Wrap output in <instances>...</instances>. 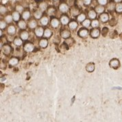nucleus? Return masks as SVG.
Masks as SVG:
<instances>
[{
	"mask_svg": "<svg viewBox=\"0 0 122 122\" xmlns=\"http://www.w3.org/2000/svg\"><path fill=\"white\" fill-rule=\"evenodd\" d=\"M116 10L118 12H122V4H119L116 6Z\"/></svg>",
	"mask_w": 122,
	"mask_h": 122,
	"instance_id": "obj_30",
	"label": "nucleus"
},
{
	"mask_svg": "<svg viewBox=\"0 0 122 122\" xmlns=\"http://www.w3.org/2000/svg\"><path fill=\"white\" fill-rule=\"evenodd\" d=\"M59 9L62 12H66L68 10V9H69V7L65 4H61L60 7H59Z\"/></svg>",
	"mask_w": 122,
	"mask_h": 122,
	"instance_id": "obj_6",
	"label": "nucleus"
},
{
	"mask_svg": "<svg viewBox=\"0 0 122 122\" xmlns=\"http://www.w3.org/2000/svg\"><path fill=\"white\" fill-rule=\"evenodd\" d=\"M6 23L5 21H1L0 22V28H1V30H2V29H4V28H6Z\"/></svg>",
	"mask_w": 122,
	"mask_h": 122,
	"instance_id": "obj_33",
	"label": "nucleus"
},
{
	"mask_svg": "<svg viewBox=\"0 0 122 122\" xmlns=\"http://www.w3.org/2000/svg\"><path fill=\"white\" fill-rule=\"evenodd\" d=\"M69 28H71V30H75L78 27V23L76 21H71V22L69 23Z\"/></svg>",
	"mask_w": 122,
	"mask_h": 122,
	"instance_id": "obj_16",
	"label": "nucleus"
},
{
	"mask_svg": "<svg viewBox=\"0 0 122 122\" xmlns=\"http://www.w3.org/2000/svg\"><path fill=\"white\" fill-rule=\"evenodd\" d=\"M28 25H29V27L30 28H32V29H33V28H35L36 27V25H37V23L36 21H34V20H32L31 21H30L29 23V24H28Z\"/></svg>",
	"mask_w": 122,
	"mask_h": 122,
	"instance_id": "obj_18",
	"label": "nucleus"
},
{
	"mask_svg": "<svg viewBox=\"0 0 122 122\" xmlns=\"http://www.w3.org/2000/svg\"><path fill=\"white\" fill-rule=\"evenodd\" d=\"M114 8H115V4H114V3H111L108 6V10H112L113 9H114Z\"/></svg>",
	"mask_w": 122,
	"mask_h": 122,
	"instance_id": "obj_34",
	"label": "nucleus"
},
{
	"mask_svg": "<svg viewBox=\"0 0 122 122\" xmlns=\"http://www.w3.org/2000/svg\"><path fill=\"white\" fill-rule=\"evenodd\" d=\"M119 65V62L117 61V59H113L110 62V65L111 67H113V68H117Z\"/></svg>",
	"mask_w": 122,
	"mask_h": 122,
	"instance_id": "obj_4",
	"label": "nucleus"
},
{
	"mask_svg": "<svg viewBox=\"0 0 122 122\" xmlns=\"http://www.w3.org/2000/svg\"><path fill=\"white\" fill-rule=\"evenodd\" d=\"M100 35V30L97 28H95L94 30H93L91 31V36L93 38H97Z\"/></svg>",
	"mask_w": 122,
	"mask_h": 122,
	"instance_id": "obj_3",
	"label": "nucleus"
},
{
	"mask_svg": "<svg viewBox=\"0 0 122 122\" xmlns=\"http://www.w3.org/2000/svg\"><path fill=\"white\" fill-rule=\"evenodd\" d=\"M23 19H24L25 20L28 19L30 17V13L29 11H25L23 13Z\"/></svg>",
	"mask_w": 122,
	"mask_h": 122,
	"instance_id": "obj_20",
	"label": "nucleus"
},
{
	"mask_svg": "<svg viewBox=\"0 0 122 122\" xmlns=\"http://www.w3.org/2000/svg\"><path fill=\"white\" fill-rule=\"evenodd\" d=\"M39 45L41 47H46L47 45V41L45 39H42L41 41H40Z\"/></svg>",
	"mask_w": 122,
	"mask_h": 122,
	"instance_id": "obj_17",
	"label": "nucleus"
},
{
	"mask_svg": "<svg viewBox=\"0 0 122 122\" xmlns=\"http://www.w3.org/2000/svg\"><path fill=\"white\" fill-rule=\"evenodd\" d=\"M54 1H56V0H54Z\"/></svg>",
	"mask_w": 122,
	"mask_h": 122,
	"instance_id": "obj_41",
	"label": "nucleus"
},
{
	"mask_svg": "<svg viewBox=\"0 0 122 122\" xmlns=\"http://www.w3.org/2000/svg\"><path fill=\"white\" fill-rule=\"evenodd\" d=\"M28 36H29V35H28V33L26 31L21 32V38L22 40H24V41L27 40L28 39Z\"/></svg>",
	"mask_w": 122,
	"mask_h": 122,
	"instance_id": "obj_12",
	"label": "nucleus"
},
{
	"mask_svg": "<svg viewBox=\"0 0 122 122\" xmlns=\"http://www.w3.org/2000/svg\"><path fill=\"white\" fill-rule=\"evenodd\" d=\"M61 23H62V24H63V25H67V23H69V19H68V17H66V16H62V17H61Z\"/></svg>",
	"mask_w": 122,
	"mask_h": 122,
	"instance_id": "obj_15",
	"label": "nucleus"
},
{
	"mask_svg": "<svg viewBox=\"0 0 122 122\" xmlns=\"http://www.w3.org/2000/svg\"><path fill=\"white\" fill-rule=\"evenodd\" d=\"M85 18H86V16H85L84 15H83V14L80 15L78 17V21H80V22H82V21H84Z\"/></svg>",
	"mask_w": 122,
	"mask_h": 122,
	"instance_id": "obj_28",
	"label": "nucleus"
},
{
	"mask_svg": "<svg viewBox=\"0 0 122 122\" xmlns=\"http://www.w3.org/2000/svg\"><path fill=\"white\" fill-rule=\"evenodd\" d=\"M91 25L93 28H97L99 25V21L97 20H94L91 23Z\"/></svg>",
	"mask_w": 122,
	"mask_h": 122,
	"instance_id": "obj_29",
	"label": "nucleus"
},
{
	"mask_svg": "<svg viewBox=\"0 0 122 122\" xmlns=\"http://www.w3.org/2000/svg\"><path fill=\"white\" fill-rule=\"evenodd\" d=\"M100 19L102 22H106L108 20V15L106 13H104L100 16Z\"/></svg>",
	"mask_w": 122,
	"mask_h": 122,
	"instance_id": "obj_10",
	"label": "nucleus"
},
{
	"mask_svg": "<svg viewBox=\"0 0 122 122\" xmlns=\"http://www.w3.org/2000/svg\"><path fill=\"white\" fill-rule=\"evenodd\" d=\"M17 63H18V59L16 58H11L10 61H9V64L10 65H17Z\"/></svg>",
	"mask_w": 122,
	"mask_h": 122,
	"instance_id": "obj_19",
	"label": "nucleus"
},
{
	"mask_svg": "<svg viewBox=\"0 0 122 122\" xmlns=\"http://www.w3.org/2000/svg\"><path fill=\"white\" fill-rule=\"evenodd\" d=\"M35 34L36 36H42L43 34H44V30H43V28H38L36 29L35 30Z\"/></svg>",
	"mask_w": 122,
	"mask_h": 122,
	"instance_id": "obj_2",
	"label": "nucleus"
},
{
	"mask_svg": "<svg viewBox=\"0 0 122 122\" xmlns=\"http://www.w3.org/2000/svg\"><path fill=\"white\" fill-rule=\"evenodd\" d=\"M12 17H11L10 15H8V16H6V18H5V20H6V21H7L8 23H10L12 21Z\"/></svg>",
	"mask_w": 122,
	"mask_h": 122,
	"instance_id": "obj_32",
	"label": "nucleus"
},
{
	"mask_svg": "<svg viewBox=\"0 0 122 122\" xmlns=\"http://www.w3.org/2000/svg\"><path fill=\"white\" fill-rule=\"evenodd\" d=\"M51 25L54 27V28H57L58 25H59V21L56 19V18H54L51 19Z\"/></svg>",
	"mask_w": 122,
	"mask_h": 122,
	"instance_id": "obj_7",
	"label": "nucleus"
},
{
	"mask_svg": "<svg viewBox=\"0 0 122 122\" xmlns=\"http://www.w3.org/2000/svg\"><path fill=\"white\" fill-rule=\"evenodd\" d=\"M41 23L43 25H46L48 23V19L46 17H43L41 19Z\"/></svg>",
	"mask_w": 122,
	"mask_h": 122,
	"instance_id": "obj_22",
	"label": "nucleus"
},
{
	"mask_svg": "<svg viewBox=\"0 0 122 122\" xmlns=\"http://www.w3.org/2000/svg\"><path fill=\"white\" fill-rule=\"evenodd\" d=\"M86 71H88L89 72H92V71H93L95 69L94 65L92 64V63H90V64H89V65L86 66Z\"/></svg>",
	"mask_w": 122,
	"mask_h": 122,
	"instance_id": "obj_11",
	"label": "nucleus"
},
{
	"mask_svg": "<svg viewBox=\"0 0 122 122\" xmlns=\"http://www.w3.org/2000/svg\"><path fill=\"white\" fill-rule=\"evenodd\" d=\"M98 3L100 5H106L107 4V0H98Z\"/></svg>",
	"mask_w": 122,
	"mask_h": 122,
	"instance_id": "obj_35",
	"label": "nucleus"
},
{
	"mask_svg": "<svg viewBox=\"0 0 122 122\" xmlns=\"http://www.w3.org/2000/svg\"><path fill=\"white\" fill-rule=\"evenodd\" d=\"M34 17L36 19H40L41 17V16H42V12L40 11V10H37V11H36L34 12Z\"/></svg>",
	"mask_w": 122,
	"mask_h": 122,
	"instance_id": "obj_25",
	"label": "nucleus"
},
{
	"mask_svg": "<svg viewBox=\"0 0 122 122\" xmlns=\"http://www.w3.org/2000/svg\"><path fill=\"white\" fill-rule=\"evenodd\" d=\"M23 7L21 6H17V8H16V10H17V11H19V12H22L23 10Z\"/></svg>",
	"mask_w": 122,
	"mask_h": 122,
	"instance_id": "obj_37",
	"label": "nucleus"
},
{
	"mask_svg": "<svg viewBox=\"0 0 122 122\" xmlns=\"http://www.w3.org/2000/svg\"><path fill=\"white\" fill-rule=\"evenodd\" d=\"M83 2L85 5H89V4H91V0H83Z\"/></svg>",
	"mask_w": 122,
	"mask_h": 122,
	"instance_id": "obj_38",
	"label": "nucleus"
},
{
	"mask_svg": "<svg viewBox=\"0 0 122 122\" xmlns=\"http://www.w3.org/2000/svg\"><path fill=\"white\" fill-rule=\"evenodd\" d=\"M1 10H0V12H1V14H4L6 11V8L4 7V6H1V9H0Z\"/></svg>",
	"mask_w": 122,
	"mask_h": 122,
	"instance_id": "obj_36",
	"label": "nucleus"
},
{
	"mask_svg": "<svg viewBox=\"0 0 122 122\" xmlns=\"http://www.w3.org/2000/svg\"><path fill=\"white\" fill-rule=\"evenodd\" d=\"M18 25L21 29H25V28H26V23L23 21H20L18 23Z\"/></svg>",
	"mask_w": 122,
	"mask_h": 122,
	"instance_id": "obj_21",
	"label": "nucleus"
},
{
	"mask_svg": "<svg viewBox=\"0 0 122 122\" xmlns=\"http://www.w3.org/2000/svg\"><path fill=\"white\" fill-rule=\"evenodd\" d=\"M16 32V29H15V27L14 25H10L9 26L8 28V33L10 34H14Z\"/></svg>",
	"mask_w": 122,
	"mask_h": 122,
	"instance_id": "obj_9",
	"label": "nucleus"
},
{
	"mask_svg": "<svg viewBox=\"0 0 122 122\" xmlns=\"http://www.w3.org/2000/svg\"><path fill=\"white\" fill-rule=\"evenodd\" d=\"M70 36V32L68 31V30H63L62 32H61V36L64 39H67L69 38V36Z\"/></svg>",
	"mask_w": 122,
	"mask_h": 122,
	"instance_id": "obj_8",
	"label": "nucleus"
},
{
	"mask_svg": "<svg viewBox=\"0 0 122 122\" xmlns=\"http://www.w3.org/2000/svg\"><path fill=\"white\" fill-rule=\"evenodd\" d=\"M10 47L8 45H6L4 47V50H3V51L5 54H8L10 52Z\"/></svg>",
	"mask_w": 122,
	"mask_h": 122,
	"instance_id": "obj_13",
	"label": "nucleus"
},
{
	"mask_svg": "<svg viewBox=\"0 0 122 122\" xmlns=\"http://www.w3.org/2000/svg\"><path fill=\"white\" fill-rule=\"evenodd\" d=\"M14 43L16 45H17V46H20V45H22V40L21 39H19V38H17V39H15Z\"/></svg>",
	"mask_w": 122,
	"mask_h": 122,
	"instance_id": "obj_23",
	"label": "nucleus"
},
{
	"mask_svg": "<svg viewBox=\"0 0 122 122\" xmlns=\"http://www.w3.org/2000/svg\"><path fill=\"white\" fill-rule=\"evenodd\" d=\"M83 25L84 27H89V25H90V24H91V22H90V21H89V19H86V20H85L83 22Z\"/></svg>",
	"mask_w": 122,
	"mask_h": 122,
	"instance_id": "obj_31",
	"label": "nucleus"
},
{
	"mask_svg": "<svg viewBox=\"0 0 122 122\" xmlns=\"http://www.w3.org/2000/svg\"><path fill=\"white\" fill-rule=\"evenodd\" d=\"M44 34L45 37H50V36H51V30H49V29H46L44 31Z\"/></svg>",
	"mask_w": 122,
	"mask_h": 122,
	"instance_id": "obj_26",
	"label": "nucleus"
},
{
	"mask_svg": "<svg viewBox=\"0 0 122 122\" xmlns=\"http://www.w3.org/2000/svg\"><path fill=\"white\" fill-rule=\"evenodd\" d=\"M89 16L91 19H95L96 17V12L93 10H91L89 12Z\"/></svg>",
	"mask_w": 122,
	"mask_h": 122,
	"instance_id": "obj_27",
	"label": "nucleus"
},
{
	"mask_svg": "<svg viewBox=\"0 0 122 122\" xmlns=\"http://www.w3.org/2000/svg\"><path fill=\"white\" fill-rule=\"evenodd\" d=\"M47 8V6H46V4H41V10H45V8Z\"/></svg>",
	"mask_w": 122,
	"mask_h": 122,
	"instance_id": "obj_39",
	"label": "nucleus"
},
{
	"mask_svg": "<svg viewBox=\"0 0 122 122\" xmlns=\"http://www.w3.org/2000/svg\"><path fill=\"white\" fill-rule=\"evenodd\" d=\"M79 36H80L81 37H85L87 36L88 34V30H86V29H82L80 30H79Z\"/></svg>",
	"mask_w": 122,
	"mask_h": 122,
	"instance_id": "obj_5",
	"label": "nucleus"
},
{
	"mask_svg": "<svg viewBox=\"0 0 122 122\" xmlns=\"http://www.w3.org/2000/svg\"><path fill=\"white\" fill-rule=\"evenodd\" d=\"M12 18L16 21H18V20H19V19H20V15H19V13L18 12H14L12 13Z\"/></svg>",
	"mask_w": 122,
	"mask_h": 122,
	"instance_id": "obj_14",
	"label": "nucleus"
},
{
	"mask_svg": "<svg viewBox=\"0 0 122 122\" xmlns=\"http://www.w3.org/2000/svg\"><path fill=\"white\" fill-rule=\"evenodd\" d=\"M122 0H115V1H116V2H120Z\"/></svg>",
	"mask_w": 122,
	"mask_h": 122,
	"instance_id": "obj_40",
	"label": "nucleus"
},
{
	"mask_svg": "<svg viewBox=\"0 0 122 122\" xmlns=\"http://www.w3.org/2000/svg\"><path fill=\"white\" fill-rule=\"evenodd\" d=\"M34 50V45L30 43H28L24 45V50L27 52H30Z\"/></svg>",
	"mask_w": 122,
	"mask_h": 122,
	"instance_id": "obj_1",
	"label": "nucleus"
},
{
	"mask_svg": "<svg viewBox=\"0 0 122 122\" xmlns=\"http://www.w3.org/2000/svg\"><path fill=\"white\" fill-rule=\"evenodd\" d=\"M95 10H96L97 12H98V13H102V12H103L104 10V8L102 6H98L95 8Z\"/></svg>",
	"mask_w": 122,
	"mask_h": 122,
	"instance_id": "obj_24",
	"label": "nucleus"
}]
</instances>
